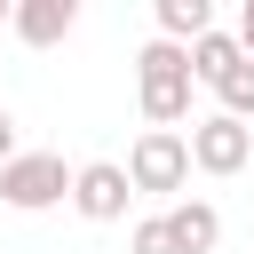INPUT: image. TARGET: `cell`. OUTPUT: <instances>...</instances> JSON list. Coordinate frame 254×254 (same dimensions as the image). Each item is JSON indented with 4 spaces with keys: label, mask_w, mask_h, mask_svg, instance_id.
I'll return each instance as SVG.
<instances>
[{
    "label": "cell",
    "mask_w": 254,
    "mask_h": 254,
    "mask_svg": "<svg viewBox=\"0 0 254 254\" xmlns=\"http://www.w3.org/2000/svg\"><path fill=\"white\" fill-rule=\"evenodd\" d=\"M167 230H175V254H214L222 214H214L206 198H183V206H167Z\"/></svg>",
    "instance_id": "obj_7"
},
{
    "label": "cell",
    "mask_w": 254,
    "mask_h": 254,
    "mask_svg": "<svg viewBox=\"0 0 254 254\" xmlns=\"http://www.w3.org/2000/svg\"><path fill=\"white\" fill-rule=\"evenodd\" d=\"M8 16H16V8H8V0H0V32H8Z\"/></svg>",
    "instance_id": "obj_14"
},
{
    "label": "cell",
    "mask_w": 254,
    "mask_h": 254,
    "mask_svg": "<svg viewBox=\"0 0 254 254\" xmlns=\"http://www.w3.org/2000/svg\"><path fill=\"white\" fill-rule=\"evenodd\" d=\"M214 95H222V119H254V64H230Z\"/></svg>",
    "instance_id": "obj_10"
},
{
    "label": "cell",
    "mask_w": 254,
    "mask_h": 254,
    "mask_svg": "<svg viewBox=\"0 0 254 254\" xmlns=\"http://www.w3.org/2000/svg\"><path fill=\"white\" fill-rule=\"evenodd\" d=\"M16 159V119H8V103H0V167Z\"/></svg>",
    "instance_id": "obj_12"
},
{
    "label": "cell",
    "mask_w": 254,
    "mask_h": 254,
    "mask_svg": "<svg viewBox=\"0 0 254 254\" xmlns=\"http://www.w3.org/2000/svg\"><path fill=\"white\" fill-rule=\"evenodd\" d=\"M71 24H79V8H71V0H16V16H8V32H16V40H32V48H56Z\"/></svg>",
    "instance_id": "obj_6"
},
{
    "label": "cell",
    "mask_w": 254,
    "mask_h": 254,
    "mask_svg": "<svg viewBox=\"0 0 254 254\" xmlns=\"http://www.w3.org/2000/svg\"><path fill=\"white\" fill-rule=\"evenodd\" d=\"M127 254H175V230H167V214H143V222L127 230Z\"/></svg>",
    "instance_id": "obj_11"
},
{
    "label": "cell",
    "mask_w": 254,
    "mask_h": 254,
    "mask_svg": "<svg viewBox=\"0 0 254 254\" xmlns=\"http://www.w3.org/2000/svg\"><path fill=\"white\" fill-rule=\"evenodd\" d=\"M238 48H246V64H254V0H246V16H238Z\"/></svg>",
    "instance_id": "obj_13"
},
{
    "label": "cell",
    "mask_w": 254,
    "mask_h": 254,
    "mask_svg": "<svg viewBox=\"0 0 254 254\" xmlns=\"http://www.w3.org/2000/svg\"><path fill=\"white\" fill-rule=\"evenodd\" d=\"M56 198H71V167H64L56 151H16V159L0 167V206L40 214V206H56Z\"/></svg>",
    "instance_id": "obj_2"
},
{
    "label": "cell",
    "mask_w": 254,
    "mask_h": 254,
    "mask_svg": "<svg viewBox=\"0 0 254 254\" xmlns=\"http://www.w3.org/2000/svg\"><path fill=\"white\" fill-rule=\"evenodd\" d=\"M190 87H198V79H190V56H183V48L151 40V48L135 56V95H143V119H151V127L175 135V127L190 119Z\"/></svg>",
    "instance_id": "obj_1"
},
{
    "label": "cell",
    "mask_w": 254,
    "mask_h": 254,
    "mask_svg": "<svg viewBox=\"0 0 254 254\" xmlns=\"http://www.w3.org/2000/svg\"><path fill=\"white\" fill-rule=\"evenodd\" d=\"M127 183L135 190H183L190 183V143L167 135V127H143L135 151H127Z\"/></svg>",
    "instance_id": "obj_4"
},
{
    "label": "cell",
    "mask_w": 254,
    "mask_h": 254,
    "mask_svg": "<svg viewBox=\"0 0 254 254\" xmlns=\"http://www.w3.org/2000/svg\"><path fill=\"white\" fill-rule=\"evenodd\" d=\"M214 32V8L206 0H159V40L167 48H190V40H206Z\"/></svg>",
    "instance_id": "obj_9"
},
{
    "label": "cell",
    "mask_w": 254,
    "mask_h": 254,
    "mask_svg": "<svg viewBox=\"0 0 254 254\" xmlns=\"http://www.w3.org/2000/svg\"><path fill=\"white\" fill-rule=\"evenodd\" d=\"M127 198H135V183H127L119 159H87V167H71V206H79L87 222H119Z\"/></svg>",
    "instance_id": "obj_5"
},
{
    "label": "cell",
    "mask_w": 254,
    "mask_h": 254,
    "mask_svg": "<svg viewBox=\"0 0 254 254\" xmlns=\"http://www.w3.org/2000/svg\"><path fill=\"white\" fill-rule=\"evenodd\" d=\"M183 56H190V79H198V87H222V71H230V64H246L238 32H206V40H190Z\"/></svg>",
    "instance_id": "obj_8"
},
{
    "label": "cell",
    "mask_w": 254,
    "mask_h": 254,
    "mask_svg": "<svg viewBox=\"0 0 254 254\" xmlns=\"http://www.w3.org/2000/svg\"><path fill=\"white\" fill-rule=\"evenodd\" d=\"M190 167L198 175H238L246 159H254V127L246 119H222V111H206V119H190Z\"/></svg>",
    "instance_id": "obj_3"
}]
</instances>
